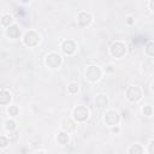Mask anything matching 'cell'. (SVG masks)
I'll return each mask as SVG.
<instances>
[{
    "label": "cell",
    "mask_w": 154,
    "mask_h": 154,
    "mask_svg": "<svg viewBox=\"0 0 154 154\" xmlns=\"http://www.w3.org/2000/svg\"><path fill=\"white\" fill-rule=\"evenodd\" d=\"M86 77L92 82H96L101 77V70L94 65L88 66V69L86 70Z\"/></svg>",
    "instance_id": "obj_1"
},
{
    "label": "cell",
    "mask_w": 154,
    "mask_h": 154,
    "mask_svg": "<svg viewBox=\"0 0 154 154\" xmlns=\"http://www.w3.org/2000/svg\"><path fill=\"white\" fill-rule=\"evenodd\" d=\"M89 116V111L86 106H77L73 111V117L77 122H84Z\"/></svg>",
    "instance_id": "obj_2"
},
{
    "label": "cell",
    "mask_w": 154,
    "mask_h": 154,
    "mask_svg": "<svg viewBox=\"0 0 154 154\" xmlns=\"http://www.w3.org/2000/svg\"><path fill=\"white\" fill-rule=\"evenodd\" d=\"M126 51V47L123 42H114L112 46H111V53L112 55H114L116 58H121L124 55Z\"/></svg>",
    "instance_id": "obj_3"
},
{
    "label": "cell",
    "mask_w": 154,
    "mask_h": 154,
    "mask_svg": "<svg viewBox=\"0 0 154 154\" xmlns=\"http://www.w3.org/2000/svg\"><path fill=\"white\" fill-rule=\"evenodd\" d=\"M40 41V36H38L35 31H29L25 34L24 36V44L29 47H33V46H36Z\"/></svg>",
    "instance_id": "obj_4"
},
{
    "label": "cell",
    "mask_w": 154,
    "mask_h": 154,
    "mask_svg": "<svg viewBox=\"0 0 154 154\" xmlns=\"http://www.w3.org/2000/svg\"><path fill=\"white\" fill-rule=\"evenodd\" d=\"M126 98L130 101H132V102L139 101L141 99V90H140V88L139 87H130L128 89V92H126Z\"/></svg>",
    "instance_id": "obj_5"
},
{
    "label": "cell",
    "mask_w": 154,
    "mask_h": 154,
    "mask_svg": "<svg viewBox=\"0 0 154 154\" xmlns=\"http://www.w3.org/2000/svg\"><path fill=\"white\" fill-rule=\"evenodd\" d=\"M46 63H47V65L49 68H58L62 63V58H60L59 54H57V53H51L47 57Z\"/></svg>",
    "instance_id": "obj_6"
},
{
    "label": "cell",
    "mask_w": 154,
    "mask_h": 154,
    "mask_svg": "<svg viewBox=\"0 0 154 154\" xmlns=\"http://www.w3.org/2000/svg\"><path fill=\"white\" fill-rule=\"evenodd\" d=\"M105 122L108 125H116L119 122V114L116 111H110L105 114Z\"/></svg>",
    "instance_id": "obj_7"
},
{
    "label": "cell",
    "mask_w": 154,
    "mask_h": 154,
    "mask_svg": "<svg viewBox=\"0 0 154 154\" xmlns=\"http://www.w3.org/2000/svg\"><path fill=\"white\" fill-rule=\"evenodd\" d=\"M76 51V44L71 40H68V41H64L63 44V52L66 53V54H72L73 52Z\"/></svg>",
    "instance_id": "obj_8"
},
{
    "label": "cell",
    "mask_w": 154,
    "mask_h": 154,
    "mask_svg": "<svg viewBox=\"0 0 154 154\" xmlns=\"http://www.w3.org/2000/svg\"><path fill=\"white\" fill-rule=\"evenodd\" d=\"M90 21H92V17H90V15L89 13H87V12H81L80 15H78V23L81 24V25H88L89 23H90Z\"/></svg>",
    "instance_id": "obj_9"
},
{
    "label": "cell",
    "mask_w": 154,
    "mask_h": 154,
    "mask_svg": "<svg viewBox=\"0 0 154 154\" xmlns=\"http://www.w3.org/2000/svg\"><path fill=\"white\" fill-rule=\"evenodd\" d=\"M107 98L105 95H98L95 98V106L96 107H99V108H104L107 106Z\"/></svg>",
    "instance_id": "obj_10"
},
{
    "label": "cell",
    "mask_w": 154,
    "mask_h": 154,
    "mask_svg": "<svg viewBox=\"0 0 154 154\" xmlns=\"http://www.w3.org/2000/svg\"><path fill=\"white\" fill-rule=\"evenodd\" d=\"M10 100H11V94L5 89H1V92H0V104L6 105L10 102Z\"/></svg>",
    "instance_id": "obj_11"
},
{
    "label": "cell",
    "mask_w": 154,
    "mask_h": 154,
    "mask_svg": "<svg viewBox=\"0 0 154 154\" xmlns=\"http://www.w3.org/2000/svg\"><path fill=\"white\" fill-rule=\"evenodd\" d=\"M7 35L12 38H17V37H19V35H21V30H19V28L17 25H11L7 29Z\"/></svg>",
    "instance_id": "obj_12"
},
{
    "label": "cell",
    "mask_w": 154,
    "mask_h": 154,
    "mask_svg": "<svg viewBox=\"0 0 154 154\" xmlns=\"http://www.w3.org/2000/svg\"><path fill=\"white\" fill-rule=\"evenodd\" d=\"M75 123L71 121V119H64V122H63V129L65 130V131H68V132H71V131H73L75 130Z\"/></svg>",
    "instance_id": "obj_13"
},
{
    "label": "cell",
    "mask_w": 154,
    "mask_h": 154,
    "mask_svg": "<svg viewBox=\"0 0 154 154\" xmlns=\"http://www.w3.org/2000/svg\"><path fill=\"white\" fill-rule=\"evenodd\" d=\"M57 141L59 142L60 145H65V143H68V141H69V135H68L66 132H60V134H58Z\"/></svg>",
    "instance_id": "obj_14"
},
{
    "label": "cell",
    "mask_w": 154,
    "mask_h": 154,
    "mask_svg": "<svg viewBox=\"0 0 154 154\" xmlns=\"http://www.w3.org/2000/svg\"><path fill=\"white\" fill-rule=\"evenodd\" d=\"M129 153H130V154H142L143 150H142L141 146L135 145V146H132V147L130 148V152H129Z\"/></svg>",
    "instance_id": "obj_15"
},
{
    "label": "cell",
    "mask_w": 154,
    "mask_h": 154,
    "mask_svg": "<svg viewBox=\"0 0 154 154\" xmlns=\"http://www.w3.org/2000/svg\"><path fill=\"white\" fill-rule=\"evenodd\" d=\"M146 52H147L148 55L154 57V42H149V44L146 46Z\"/></svg>",
    "instance_id": "obj_16"
},
{
    "label": "cell",
    "mask_w": 154,
    "mask_h": 154,
    "mask_svg": "<svg viewBox=\"0 0 154 154\" xmlns=\"http://www.w3.org/2000/svg\"><path fill=\"white\" fill-rule=\"evenodd\" d=\"M11 22H12L11 16H9V15H4V16H3V18H1V23H3V25H9Z\"/></svg>",
    "instance_id": "obj_17"
},
{
    "label": "cell",
    "mask_w": 154,
    "mask_h": 154,
    "mask_svg": "<svg viewBox=\"0 0 154 154\" xmlns=\"http://www.w3.org/2000/svg\"><path fill=\"white\" fill-rule=\"evenodd\" d=\"M69 92L71 94H76L77 92H78V84H77V83H71L69 86Z\"/></svg>",
    "instance_id": "obj_18"
},
{
    "label": "cell",
    "mask_w": 154,
    "mask_h": 154,
    "mask_svg": "<svg viewBox=\"0 0 154 154\" xmlns=\"http://www.w3.org/2000/svg\"><path fill=\"white\" fill-rule=\"evenodd\" d=\"M18 112H19V110H18L17 106H11V107L9 108V113H10V116H13V117L18 116Z\"/></svg>",
    "instance_id": "obj_19"
},
{
    "label": "cell",
    "mask_w": 154,
    "mask_h": 154,
    "mask_svg": "<svg viewBox=\"0 0 154 154\" xmlns=\"http://www.w3.org/2000/svg\"><path fill=\"white\" fill-rule=\"evenodd\" d=\"M6 129L10 130V131L15 130V129H16V123H15L13 121H7V122H6Z\"/></svg>",
    "instance_id": "obj_20"
},
{
    "label": "cell",
    "mask_w": 154,
    "mask_h": 154,
    "mask_svg": "<svg viewBox=\"0 0 154 154\" xmlns=\"http://www.w3.org/2000/svg\"><path fill=\"white\" fill-rule=\"evenodd\" d=\"M153 113V108L150 106H145L143 107V114L145 116H150Z\"/></svg>",
    "instance_id": "obj_21"
},
{
    "label": "cell",
    "mask_w": 154,
    "mask_h": 154,
    "mask_svg": "<svg viewBox=\"0 0 154 154\" xmlns=\"http://www.w3.org/2000/svg\"><path fill=\"white\" fill-rule=\"evenodd\" d=\"M149 153H150V154H154V141H152L150 145H149Z\"/></svg>",
    "instance_id": "obj_22"
},
{
    "label": "cell",
    "mask_w": 154,
    "mask_h": 154,
    "mask_svg": "<svg viewBox=\"0 0 154 154\" xmlns=\"http://www.w3.org/2000/svg\"><path fill=\"white\" fill-rule=\"evenodd\" d=\"M0 140H1V147H6V145H7L6 139H5L4 136H1V137H0Z\"/></svg>",
    "instance_id": "obj_23"
},
{
    "label": "cell",
    "mask_w": 154,
    "mask_h": 154,
    "mask_svg": "<svg viewBox=\"0 0 154 154\" xmlns=\"http://www.w3.org/2000/svg\"><path fill=\"white\" fill-rule=\"evenodd\" d=\"M149 6H150V9L154 11V0H152V1H150V4H149Z\"/></svg>",
    "instance_id": "obj_24"
},
{
    "label": "cell",
    "mask_w": 154,
    "mask_h": 154,
    "mask_svg": "<svg viewBox=\"0 0 154 154\" xmlns=\"http://www.w3.org/2000/svg\"><path fill=\"white\" fill-rule=\"evenodd\" d=\"M132 22H134V21H132V17H128V23H129V24H132Z\"/></svg>",
    "instance_id": "obj_25"
},
{
    "label": "cell",
    "mask_w": 154,
    "mask_h": 154,
    "mask_svg": "<svg viewBox=\"0 0 154 154\" xmlns=\"http://www.w3.org/2000/svg\"><path fill=\"white\" fill-rule=\"evenodd\" d=\"M118 131H119L118 128H113V132H118Z\"/></svg>",
    "instance_id": "obj_26"
},
{
    "label": "cell",
    "mask_w": 154,
    "mask_h": 154,
    "mask_svg": "<svg viewBox=\"0 0 154 154\" xmlns=\"http://www.w3.org/2000/svg\"><path fill=\"white\" fill-rule=\"evenodd\" d=\"M152 89H153V92H154V83H153V86H152Z\"/></svg>",
    "instance_id": "obj_27"
},
{
    "label": "cell",
    "mask_w": 154,
    "mask_h": 154,
    "mask_svg": "<svg viewBox=\"0 0 154 154\" xmlns=\"http://www.w3.org/2000/svg\"><path fill=\"white\" fill-rule=\"evenodd\" d=\"M40 154H44V153H40Z\"/></svg>",
    "instance_id": "obj_28"
}]
</instances>
